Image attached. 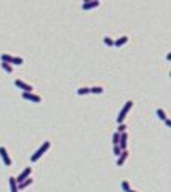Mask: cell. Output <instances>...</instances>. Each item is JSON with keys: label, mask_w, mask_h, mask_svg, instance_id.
Here are the masks:
<instances>
[{"label": "cell", "mask_w": 171, "mask_h": 192, "mask_svg": "<svg viewBox=\"0 0 171 192\" xmlns=\"http://www.w3.org/2000/svg\"><path fill=\"white\" fill-rule=\"evenodd\" d=\"M50 147H51V143H50V141H43V144H42L37 151L31 155V162H39L42 157H43V154L48 151Z\"/></svg>", "instance_id": "6da1fadb"}, {"label": "cell", "mask_w": 171, "mask_h": 192, "mask_svg": "<svg viewBox=\"0 0 171 192\" xmlns=\"http://www.w3.org/2000/svg\"><path fill=\"white\" fill-rule=\"evenodd\" d=\"M131 107H133V101L130 99V101H126V103H125V106H123L122 109H120L118 115H117V123H122L123 120L126 119V115H128V112L131 111Z\"/></svg>", "instance_id": "7a4b0ae2"}, {"label": "cell", "mask_w": 171, "mask_h": 192, "mask_svg": "<svg viewBox=\"0 0 171 192\" xmlns=\"http://www.w3.org/2000/svg\"><path fill=\"white\" fill-rule=\"evenodd\" d=\"M23 99H26V101H31V103H35V104L42 103V98H40L39 95L32 93V91H23Z\"/></svg>", "instance_id": "3957f363"}, {"label": "cell", "mask_w": 171, "mask_h": 192, "mask_svg": "<svg viewBox=\"0 0 171 192\" xmlns=\"http://www.w3.org/2000/svg\"><path fill=\"white\" fill-rule=\"evenodd\" d=\"M0 157H2L3 163H5V167H11V159H10V155H8V151L3 147V146H0Z\"/></svg>", "instance_id": "277c9868"}, {"label": "cell", "mask_w": 171, "mask_h": 192, "mask_svg": "<svg viewBox=\"0 0 171 192\" xmlns=\"http://www.w3.org/2000/svg\"><path fill=\"white\" fill-rule=\"evenodd\" d=\"M15 85H16V87H18L19 90H23V91H32V90H34V87H32V85L26 83V82L19 80V79H16V80H15Z\"/></svg>", "instance_id": "5b68a950"}, {"label": "cell", "mask_w": 171, "mask_h": 192, "mask_svg": "<svg viewBox=\"0 0 171 192\" xmlns=\"http://www.w3.org/2000/svg\"><path fill=\"white\" fill-rule=\"evenodd\" d=\"M32 175V167H27L26 170H23L19 175H18V178H16V183H21V181H24L26 178H29Z\"/></svg>", "instance_id": "8992f818"}, {"label": "cell", "mask_w": 171, "mask_h": 192, "mask_svg": "<svg viewBox=\"0 0 171 192\" xmlns=\"http://www.w3.org/2000/svg\"><path fill=\"white\" fill-rule=\"evenodd\" d=\"M98 6H99V0H90V2H85V3H83L82 8H83L85 11H90V10L98 8Z\"/></svg>", "instance_id": "52a82bcc"}, {"label": "cell", "mask_w": 171, "mask_h": 192, "mask_svg": "<svg viewBox=\"0 0 171 192\" xmlns=\"http://www.w3.org/2000/svg\"><path fill=\"white\" fill-rule=\"evenodd\" d=\"M34 184V179L29 176V178H26L24 181H21V183H18V190H24V189H27L29 186H32Z\"/></svg>", "instance_id": "ba28073f"}, {"label": "cell", "mask_w": 171, "mask_h": 192, "mask_svg": "<svg viewBox=\"0 0 171 192\" xmlns=\"http://www.w3.org/2000/svg\"><path fill=\"white\" fill-rule=\"evenodd\" d=\"M118 146L122 147V151H125V149L128 147V133H126V131L120 133V141H118Z\"/></svg>", "instance_id": "9c48e42d"}, {"label": "cell", "mask_w": 171, "mask_h": 192, "mask_svg": "<svg viewBox=\"0 0 171 192\" xmlns=\"http://www.w3.org/2000/svg\"><path fill=\"white\" fill-rule=\"evenodd\" d=\"M128 40H130L128 35H122L120 39H113V47H123L125 43H128Z\"/></svg>", "instance_id": "30bf717a"}, {"label": "cell", "mask_w": 171, "mask_h": 192, "mask_svg": "<svg viewBox=\"0 0 171 192\" xmlns=\"http://www.w3.org/2000/svg\"><path fill=\"white\" fill-rule=\"evenodd\" d=\"M126 159H128V151L125 149V151H122V154H120L118 159H117V167H122L123 163L126 162Z\"/></svg>", "instance_id": "8fae6325"}, {"label": "cell", "mask_w": 171, "mask_h": 192, "mask_svg": "<svg viewBox=\"0 0 171 192\" xmlns=\"http://www.w3.org/2000/svg\"><path fill=\"white\" fill-rule=\"evenodd\" d=\"M8 183H10V190H11V192H19V190H18V183H16V178H15V176H10Z\"/></svg>", "instance_id": "7c38bea8"}, {"label": "cell", "mask_w": 171, "mask_h": 192, "mask_svg": "<svg viewBox=\"0 0 171 192\" xmlns=\"http://www.w3.org/2000/svg\"><path fill=\"white\" fill-rule=\"evenodd\" d=\"M90 93H93V95H101V93H104V88L101 87V85H96V87H91V88H90Z\"/></svg>", "instance_id": "4fadbf2b"}, {"label": "cell", "mask_w": 171, "mask_h": 192, "mask_svg": "<svg viewBox=\"0 0 171 192\" xmlns=\"http://www.w3.org/2000/svg\"><path fill=\"white\" fill-rule=\"evenodd\" d=\"M21 64H24V59L21 58V56H13V59H11V66H21Z\"/></svg>", "instance_id": "5bb4252c"}, {"label": "cell", "mask_w": 171, "mask_h": 192, "mask_svg": "<svg viewBox=\"0 0 171 192\" xmlns=\"http://www.w3.org/2000/svg\"><path fill=\"white\" fill-rule=\"evenodd\" d=\"M88 93H90V88L88 87H80V88L77 90V95L78 96H85V95H88Z\"/></svg>", "instance_id": "9a60e30c"}, {"label": "cell", "mask_w": 171, "mask_h": 192, "mask_svg": "<svg viewBox=\"0 0 171 192\" xmlns=\"http://www.w3.org/2000/svg\"><path fill=\"white\" fill-rule=\"evenodd\" d=\"M0 59H2L3 62H10V64H11L13 56H11V55H8V53H2V55H0Z\"/></svg>", "instance_id": "2e32d148"}, {"label": "cell", "mask_w": 171, "mask_h": 192, "mask_svg": "<svg viewBox=\"0 0 171 192\" xmlns=\"http://www.w3.org/2000/svg\"><path fill=\"white\" fill-rule=\"evenodd\" d=\"M2 69L5 70V72H8V74L13 72V66H11L10 62H3V61H2Z\"/></svg>", "instance_id": "e0dca14e"}, {"label": "cell", "mask_w": 171, "mask_h": 192, "mask_svg": "<svg viewBox=\"0 0 171 192\" xmlns=\"http://www.w3.org/2000/svg\"><path fill=\"white\" fill-rule=\"evenodd\" d=\"M157 115H158V119H160V120H165V119H168V115H166L165 109H162V107H158V109H157Z\"/></svg>", "instance_id": "ac0fdd59"}, {"label": "cell", "mask_w": 171, "mask_h": 192, "mask_svg": "<svg viewBox=\"0 0 171 192\" xmlns=\"http://www.w3.org/2000/svg\"><path fill=\"white\" fill-rule=\"evenodd\" d=\"M104 45H107V47H113V39L112 37H104Z\"/></svg>", "instance_id": "d6986e66"}, {"label": "cell", "mask_w": 171, "mask_h": 192, "mask_svg": "<svg viewBox=\"0 0 171 192\" xmlns=\"http://www.w3.org/2000/svg\"><path fill=\"white\" fill-rule=\"evenodd\" d=\"M118 141H120V133L115 131V133H113V136H112V143L113 144H118Z\"/></svg>", "instance_id": "ffe728a7"}, {"label": "cell", "mask_w": 171, "mask_h": 192, "mask_svg": "<svg viewBox=\"0 0 171 192\" xmlns=\"http://www.w3.org/2000/svg\"><path fill=\"white\" fill-rule=\"evenodd\" d=\"M122 189H123V192H128V190L131 189L130 183H128V181H122Z\"/></svg>", "instance_id": "44dd1931"}, {"label": "cell", "mask_w": 171, "mask_h": 192, "mask_svg": "<svg viewBox=\"0 0 171 192\" xmlns=\"http://www.w3.org/2000/svg\"><path fill=\"white\" fill-rule=\"evenodd\" d=\"M113 154H115L117 157H118L120 154H122V147H120L118 144H113Z\"/></svg>", "instance_id": "7402d4cb"}, {"label": "cell", "mask_w": 171, "mask_h": 192, "mask_svg": "<svg viewBox=\"0 0 171 192\" xmlns=\"http://www.w3.org/2000/svg\"><path fill=\"white\" fill-rule=\"evenodd\" d=\"M126 128H128V126H126V125H125V123L122 122V123H118V128H117V131H118V133H123V131H126Z\"/></svg>", "instance_id": "603a6c76"}, {"label": "cell", "mask_w": 171, "mask_h": 192, "mask_svg": "<svg viewBox=\"0 0 171 192\" xmlns=\"http://www.w3.org/2000/svg\"><path fill=\"white\" fill-rule=\"evenodd\" d=\"M163 122H165V125H166L168 128H171V120H169V119H165Z\"/></svg>", "instance_id": "cb8c5ba5"}, {"label": "cell", "mask_w": 171, "mask_h": 192, "mask_svg": "<svg viewBox=\"0 0 171 192\" xmlns=\"http://www.w3.org/2000/svg\"><path fill=\"white\" fill-rule=\"evenodd\" d=\"M166 61H171V53H166Z\"/></svg>", "instance_id": "d4e9b609"}, {"label": "cell", "mask_w": 171, "mask_h": 192, "mask_svg": "<svg viewBox=\"0 0 171 192\" xmlns=\"http://www.w3.org/2000/svg\"><path fill=\"white\" fill-rule=\"evenodd\" d=\"M128 192H138V190H134V189H130V190H128Z\"/></svg>", "instance_id": "484cf974"}, {"label": "cell", "mask_w": 171, "mask_h": 192, "mask_svg": "<svg viewBox=\"0 0 171 192\" xmlns=\"http://www.w3.org/2000/svg\"><path fill=\"white\" fill-rule=\"evenodd\" d=\"M82 2H83V3H85V2H90V0H82Z\"/></svg>", "instance_id": "4316f807"}]
</instances>
